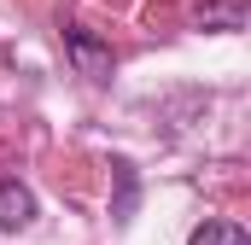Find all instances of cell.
I'll use <instances>...</instances> for the list:
<instances>
[{"instance_id": "7a4b0ae2", "label": "cell", "mask_w": 251, "mask_h": 245, "mask_svg": "<svg viewBox=\"0 0 251 245\" xmlns=\"http://www.w3.org/2000/svg\"><path fill=\"white\" fill-rule=\"evenodd\" d=\"M29 222H35V193L18 181V175H0V228L18 234V228H29Z\"/></svg>"}, {"instance_id": "277c9868", "label": "cell", "mask_w": 251, "mask_h": 245, "mask_svg": "<svg viewBox=\"0 0 251 245\" xmlns=\"http://www.w3.org/2000/svg\"><path fill=\"white\" fill-rule=\"evenodd\" d=\"M187 245H251V240H246L240 222H204V228H193Z\"/></svg>"}, {"instance_id": "6da1fadb", "label": "cell", "mask_w": 251, "mask_h": 245, "mask_svg": "<svg viewBox=\"0 0 251 245\" xmlns=\"http://www.w3.org/2000/svg\"><path fill=\"white\" fill-rule=\"evenodd\" d=\"M64 53H70V64H76L88 82H111V70H117V53H111L94 29H76V24L64 29Z\"/></svg>"}, {"instance_id": "3957f363", "label": "cell", "mask_w": 251, "mask_h": 245, "mask_svg": "<svg viewBox=\"0 0 251 245\" xmlns=\"http://www.w3.org/2000/svg\"><path fill=\"white\" fill-rule=\"evenodd\" d=\"M199 24H204V29H240L246 12H240V0H204V6H199Z\"/></svg>"}]
</instances>
